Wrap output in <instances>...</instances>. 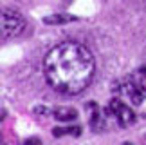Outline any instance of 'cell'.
Returning <instances> with one entry per match:
<instances>
[{"label":"cell","instance_id":"1","mask_svg":"<svg viewBox=\"0 0 146 145\" xmlns=\"http://www.w3.org/2000/svg\"><path fill=\"white\" fill-rule=\"evenodd\" d=\"M45 80L61 94H78L90 85L96 75V60L80 42H63L52 47L43 60Z\"/></svg>","mask_w":146,"mask_h":145},{"label":"cell","instance_id":"2","mask_svg":"<svg viewBox=\"0 0 146 145\" xmlns=\"http://www.w3.org/2000/svg\"><path fill=\"white\" fill-rule=\"evenodd\" d=\"M123 93L132 100L133 103H141L146 98V65L139 67L137 71H133L130 76H126L123 80Z\"/></svg>","mask_w":146,"mask_h":145},{"label":"cell","instance_id":"3","mask_svg":"<svg viewBox=\"0 0 146 145\" xmlns=\"http://www.w3.org/2000/svg\"><path fill=\"white\" fill-rule=\"evenodd\" d=\"M25 20L16 9H2V26H0V38L2 42H7L11 38L24 33Z\"/></svg>","mask_w":146,"mask_h":145},{"label":"cell","instance_id":"4","mask_svg":"<svg viewBox=\"0 0 146 145\" xmlns=\"http://www.w3.org/2000/svg\"><path fill=\"white\" fill-rule=\"evenodd\" d=\"M105 113L108 116H114L121 127H130L132 124H135V120H137V114L133 113L126 103H123L121 100H117V98L110 100V103L106 105Z\"/></svg>","mask_w":146,"mask_h":145},{"label":"cell","instance_id":"5","mask_svg":"<svg viewBox=\"0 0 146 145\" xmlns=\"http://www.w3.org/2000/svg\"><path fill=\"white\" fill-rule=\"evenodd\" d=\"M52 116L60 122H74L78 118V111L74 107H56L52 109Z\"/></svg>","mask_w":146,"mask_h":145},{"label":"cell","instance_id":"6","mask_svg":"<svg viewBox=\"0 0 146 145\" xmlns=\"http://www.w3.org/2000/svg\"><path fill=\"white\" fill-rule=\"evenodd\" d=\"M74 20H78V18L72 15H52V16H45L43 18L45 24H67V22H74Z\"/></svg>","mask_w":146,"mask_h":145},{"label":"cell","instance_id":"7","mask_svg":"<svg viewBox=\"0 0 146 145\" xmlns=\"http://www.w3.org/2000/svg\"><path fill=\"white\" fill-rule=\"evenodd\" d=\"M52 134H54L56 138L65 136V134L80 136V134H81V127H56V129H52Z\"/></svg>","mask_w":146,"mask_h":145},{"label":"cell","instance_id":"8","mask_svg":"<svg viewBox=\"0 0 146 145\" xmlns=\"http://www.w3.org/2000/svg\"><path fill=\"white\" fill-rule=\"evenodd\" d=\"M90 127L94 129V132H101L105 129V124H103V120H101V116L98 114V105H94V113L90 116Z\"/></svg>","mask_w":146,"mask_h":145},{"label":"cell","instance_id":"9","mask_svg":"<svg viewBox=\"0 0 146 145\" xmlns=\"http://www.w3.org/2000/svg\"><path fill=\"white\" fill-rule=\"evenodd\" d=\"M144 142H146V136H144Z\"/></svg>","mask_w":146,"mask_h":145}]
</instances>
